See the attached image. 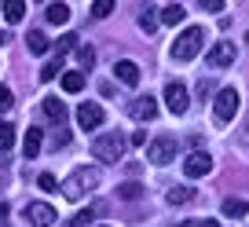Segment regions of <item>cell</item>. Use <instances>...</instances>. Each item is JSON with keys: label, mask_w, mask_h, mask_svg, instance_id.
<instances>
[{"label": "cell", "mask_w": 249, "mask_h": 227, "mask_svg": "<svg viewBox=\"0 0 249 227\" xmlns=\"http://www.w3.org/2000/svg\"><path fill=\"white\" fill-rule=\"evenodd\" d=\"M26 48H30L33 55H44L48 52V37L40 30H30V33H26Z\"/></svg>", "instance_id": "cell-15"}, {"label": "cell", "mask_w": 249, "mask_h": 227, "mask_svg": "<svg viewBox=\"0 0 249 227\" xmlns=\"http://www.w3.org/2000/svg\"><path fill=\"white\" fill-rule=\"evenodd\" d=\"M147 157L154 165H169L172 157H176V140H172V136H158V140L147 147Z\"/></svg>", "instance_id": "cell-7"}, {"label": "cell", "mask_w": 249, "mask_h": 227, "mask_svg": "<svg viewBox=\"0 0 249 227\" xmlns=\"http://www.w3.org/2000/svg\"><path fill=\"white\" fill-rule=\"evenodd\" d=\"M202 44H205V30H202V26H187V30L179 33L176 40H172L169 55L176 59V63H191V59H198Z\"/></svg>", "instance_id": "cell-2"}, {"label": "cell", "mask_w": 249, "mask_h": 227, "mask_svg": "<svg viewBox=\"0 0 249 227\" xmlns=\"http://www.w3.org/2000/svg\"><path fill=\"white\" fill-rule=\"evenodd\" d=\"M26 220H30V227H52L55 220H59V212L48 202H30L26 205Z\"/></svg>", "instance_id": "cell-6"}, {"label": "cell", "mask_w": 249, "mask_h": 227, "mask_svg": "<svg viewBox=\"0 0 249 227\" xmlns=\"http://www.w3.org/2000/svg\"><path fill=\"white\" fill-rule=\"evenodd\" d=\"M11 147H15V128L4 121V125H0V150H11Z\"/></svg>", "instance_id": "cell-25"}, {"label": "cell", "mask_w": 249, "mask_h": 227, "mask_svg": "<svg viewBox=\"0 0 249 227\" xmlns=\"http://www.w3.org/2000/svg\"><path fill=\"white\" fill-rule=\"evenodd\" d=\"M117 198H124V202H136V198H143V183L140 180H128L117 187Z\"/></svg>", "instance_id": "cell-18"}, {"label": "cell", "mask_w": 249, "mask_h": 227, "mask_svg": "<svg viewBox=\"0 0 249 227\" xmlns=\"http://www.w3.org/2000/svg\"><path fill=\"white\" fill-rule=\"evenodd\" d=\"M183 4H169V8H161V22L165 26H176V22H183Z\"/></svg>", "instance_id": "cell-21"}, {"label": "cell", "mask_w": 249, "mask_h": 227, "mask_svg": "<svg viewBox=\"0 0 249 227\" xmlns=\"http://www.w3.org/2000/svg\"><path fill=\"white\" fill-rule=\"evenodd\" d=\"M92 154H95V161H117V157L124 154V136L121 132H103L99 140L92 143Z\"/></svg>", "instance_id": "cell-3"}, {"label": "cell", "mask_w": 249, "mask_h": 227, "mask_svg": "<svg viewBox=\"0 0 249 227\" xmlns=\"http://www.w3.org/2000/svg\"><path fill=\"white\" fill-rule=\"evenodd\" d=\"M11 103H15V95H11V88H4V85H0V110H8Z\"/></svg>", "instance_id": "cell-32"}, {"label": "cell", "mask_w": 249, "mask_h": 227, "mask_svg": "<svg viewBox=\"0 0 249 227\" xmlns=\"http://www.w3.org/2000/svg\"><path fill=\"white\" fill-rule=\"evenodd\" d=\"M165 198H169V205H187V202H195V191L191 187H172Z\"/></svg>", "instance_id": "cell-22"}, {"label": "cell", "mask_w": 249, "mask_h": 227, "mask_svg": "<svg viewBox=\"0 0 249 227\" xmlns=\"http://www.w3.org/2000/svg\"><path fill=\"white\" fill-rule=\"evenodd\" d=\"M48 22H55V26L70 22V8L66 4H48Z\"/></svg>", "instance_id": "cell-23"}, {"label": "cell", "mask_w": 249, "mask_h": 227, "mask_svg": "<svg viewBox=\"0 0 249 227\" xmlns=\"http://www.w3.org/2000/svg\"><path fill=\"white\" fill-rule=\"evenodd\" d=\"M40 106H44V118L52 121L55 128H62V125H66V103H62V99H55V95H48V99L40 103Z\"/></svg>", "instance_id": "cell-12"}, {"label": "cell", "mask_w": 249, "mask_h": 227, "mask_svg": "<svg viewBox=\"0 0 249 227\" xmlns=\"http://www.w3.org/2000/svg\"><path fill=\"white\" fill-rule=\"evenodd\" d=\"M183 173L191 176V180H202V176H209V173H213V157L205 154V150H195V154H187Z\"/></svg>", "instance_id": "cell-9"}, {"label": "cell", "mask_w": 249, "mask_h": 227, "mask_svg": "<svg viewBox=\"0 0 249 227\" xmlns=\"http://www.w3.org/2000/svg\"><path fill=\"white\" fill-rule=\"evenodd\" d=\"M62 88H66L70 95H77L81 88H85V73H81V70H70V73H62Z\"/></svg>", "instance_id": "cell-17"}, {"label": "cell", "mask_w": 249, "mask_h": 227, "mask_svg": "<svg viewBox=\"0 0 249 227\" xmlns=\"http://www.w3.org/2000/svg\"><path fill=\"white\" fill-rule=\"evenodd\" d=\"M37 183H40V191H55V187H59L52 173H40V176H37Z\"/></svg>", "instance_id": "cell-29"}, {"label": "cell", "mask_w": 249, "mask_h": 227, "mask_svg": "<svg viewBox=\"0 0 249 227\" xmlns=\"http://www.w3.org/2000/svg\"><path fill=\"white\" fill-rule=\"evenodd\" d=\"M4 220H8V205L0 202V224H4Z\"/></svg>", "instance_id": "cell-35"}, {"label": "cell", "mask_w": 249, "mask_h": 227, "mask_svg": "<svg viewBox=\"0 0 249 227\" xmlns=\"http://www.w3.org/2000/svg\"><path fill=\"white\" fill-rule=\"evenodd\" d=\"M73 48H77V33H66V37H62L59 44H55V59H62V55H66V52H73Z\"/></svg>", "instance_id": "cell-24"}, {"label": "cell", "mask_w": 249, "mask_h": 227, "mask_svg": "<svg viewBox=\"0 0 249 227\" xmlns=\"http://www.w3.org/2000/svg\"><path fill=\"white\" fill-rule=\"evenodd\" d=\"M238 103H242V95H238V88H220L216 92V103H213V114H216V125H227V121L238 114Z\"/></svg>", "instance_id": "cell-4"}, {"label": "cell", "mask_w": 249, "mask_h": 227, "mask_svg": "<svg viewBox=\"0 0 249 227\" xmlns=\"http://www.w3.org/2000/svg\"><path fill=\"white\" fill-rule=\"evenodd\" d=\"M95 187H99V169H73V173L59 183L66 202H81V198H85L88 191H95Z\"/></svg>", "instance_id": "cell-1"}, {"label": "cell", "mask_w": 249, "mask_h": 227, "mask_svg": "<svg viewBox=\"0 0 249 227\" xmlns=\"http://www.w3.org/2000/svg\"><path fill=\"white\" fill-rule=\"evenodd\" d=\"M77 63L85 66V70H92V66H95V52H92L88 44H85V48H77Z\"/></svg>", "instance_id": "cell-27"}, {"label": "cell", "mask_w": 249, "mask_h": 227, "mask_svg": "<svg viewBox=\"0 0 249 227\" xmlns=\"http://www.w3.org/2000/svg\"><path fill=\"white\" fill-rule=\"evenodd\" d=\"M231 63H234V44H231V40H220V44L209 52V66L224 70V66H231Z\"/></svg>", "instance_id": "cell-13"}, {"label": "cell", "mask_w": 249, "mask_h": 227, "mask_svg": "<svg viewBox=\"0 0 249 227\" xmlns=\"http://www.w3.org/2000/svg\"><path fill=\"white\" fill-rule=\"evenodd\" d=\"M59 70H62V59H52V63H44V70H40V81H52Z\"/></svg>", "instance_id": "cell-28"}, {"label": "cell", "mask_w": 249, "mask_h": 227, "mask_svg": "<svg viewBox=\"0 0 249 227\" xmlns=\"http://www.w3.org/2000/svg\"><path fill=\"white\" fill-rule=\"evenodd\" d=\"M0 44H8V33H4V30H0Z\"/></svg>", "instance_id": "cell-36"}, {"label": "cell", "mask_w": 249, "mask_h": 227, "mask_svg": "<svg viewBox=\"0 0 249 227\" xmlns=\"http://www.w3.org/2000/svg\"><path fill=\"white\" fill-rule=\"evenodd\" d=\"M114 77L121 81V85L136 88V85H140V66L128 63V59H117V63H114Z\"/></svg>", "instance_id": "cell-11"}, {"label": "cell", "mask_w": 249, "mask_h": 227, "mask_svg": "<svg viewBox=\"0 0 249 227\" xmlns=\"http://www.w3.org/2000/svg\"><path fill=\"white\" fill-rule=\"evenodd\" d=\"M128 114H132L136 121H154L158 118V99H154V95H140V99H132Z\"/></svg>", "instance_id": "cell-10"}, {"label": "cell", "mask_w": 249, "mask_h": 227, "mask_svg": "<svg viewBox=\"0 0 249 227\" xmlns=\"http://www.w3.org/2000/svg\"><path fill=\"white\" fill-rule=\"evenodd\" d=\"M176 227H220L216 220H183V224H176Z\"/></svg>", "instance_id": "cell-31"}, {"label": "cell", "mask_w": 249, "mask_h": 227, "mask_svg": "<svg viewBox=\"0 0 249 227\" xmlns=\"http://www.w3.org/2000/svg\"><path fill=\"white\" fill-rule=\"evenodd\" d=\"M103 121H107V114H103L99 103H81V106H77V125L85 128V132H95Z\"/></svg>", "instance_id": "cell-8"}, {"label": "cell", "mask_w": 249, "mask_h": 227, "mask_svg": "<svg viewBox=\"0 0 249 227\" xmlns=\"http://www.w3.org/2000/svg\"><path fill=\"white\" fill-rule=\"evenodd\" d=\"M99 227H110V224H99Z\"/></svg>", "instance_id": "cell-37"}, {"label": "cell", "mask_w": 249, "mask_h": 227, "mask_svg": "<svg viewBox=\"0 0 249 227\" xmlns=\"http://www.w3.org/2000/svg\"><path fill=\"white\" fill-rule=\"evenodd\" d=\"M165 106L172 110V114H187V106H191V95H187V85L183 81H169L165 85Z\"/></svg>", "instance_id": "cell-5"}, {"label": "cell", "mask_w": 249, "mask_h": 227, "mask_svg": "<svg viewBox=\"0 0 249 227\" xmlns=\"http://www.w3.org/2000/svg\"><path fill=\"white\" fill-rule=\"evenodd\" d=\"M66 143H70V132H66V128H55V140H52V147L59 150V147H66Z\"/></svg>", "instance_id": "cell-30"}, {"label": "cell", "mask_w": 249, "mask_h": 227, "mask_svg": "<svg viewBox=\"0 0 249 227\" xmlns=\"http://www.w3.org/2000/svg\"><path fill=\"white\" fill-rule=\"evenodd\" d=\"M246 212H249V205L242 202V198H227V202H224V216H231V220H242Z\"/></svg>", "instance_id": "cell-19"}, {"label": "cell", "mask_w": 249, "mask_h": 227, "mask_svg": "<svg viewBox=\"0 0 249 227\" xmlns=\"http://www.w3.org/2000/svg\"><path fill=\"white\" fill-rule=\"evenodd\" d=\"M40 140H44V132H40L37 125H33V128H26V140H22V154H26V157H37V154H40Z\"/></svg>", "instance_id": "cell-14"}, {"label": "cell", "mask_w": 249, "mask_h": 227, "mask_svg": "<svg viewBox=\"0 0 249 227\" xmlns=\"http://www.w3.org/2000/svg\"><path fill=\"white\" fill-rule=\"evenodd\" d=\"M205 11H224V0H202Z\"/></svg>", "instance_id": "cell-33"}, {"label": "cell", "mask_w": 249, "mask_h": 227, "mask_svg": "<svg viewBox=\"0 0 249 227\" xmlns=\"http://www.w3.org/2000/svg\"><path fill=\"white\" fill-rule=\"evenodd\" d=\"M140 30L147 33V37H150V33H158V11L154 8H143L140 11Z\"/></svg>", "instance_id": "cell-20"}, {"label": "cell", "mask_w": 249, "mask_h": 227, "mask_svg": "<svg viewBox=\"0 0 249 227\" xmlns=\"http://www.w3.org/2000/svg\"><path fill=\"white\" fill-rule=\"evenodd\" d=\"M114 11V0H95L92 4V18H107Z\"/></svg>", "instance_id": "cell-26"}, {"label": "cell", "mask_w": 249, "mask_h": 227, "mask_svg": "<svg viewBox=\"0 0 249 227\" xmlns=\"http://www.w3.org/2000/svg\"><path fill=\"white\" fill-rule=\"evenodd\" d=\"M242 143L249 147V118H246V125H242Z\"/></svg>", "instance_id": "cell-34"}, {"label": "cell", "mask_w": 249, "mask_h": 227, "mask_svg": "<svg viewBox=\"0 0 249 227\" xmlns=\"http://www.w3.org/2000/svg\"><path fill=\"white\" fill-rule=\"evenodd\" d=\"M26 15V0H4V18L8 22H22Z\"/></svg>", "instance_id": "cell-16"}]
</instances>
